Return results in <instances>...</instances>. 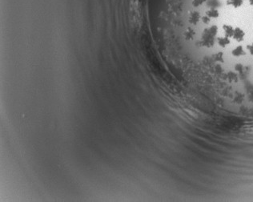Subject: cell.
I'll list each match as a JSON object with an SVG mask.
<instances>
[{
  "mask_svg": "<svg viewBox=\"0 0 253 202\" xmlns=\"http://www.w3.org/2000/svg\"><path fill=\"white\" fill-rule=\"evenodd\" d=\"M130 15H131V20L134 21L135 25H139V22L140 20V5L139 0H130Z\"/></svg>",
  "mask_w": 253,
  "mask_h": 202,
  "instance_id": "7a4b0ae2",
  "label": "cell"
},
{
  "mask_svg": "<svg viewBox=\"0 0 253 202\" xmlns=\"http://www.w3.org/2000/svg\"><path fill=\"white\" fill-rule=\"evenodd\" d=\"M211 47L219 75L253 88V0H215Z\"/></svg>",
  "mask_w": 253,
  "mask_h": 202,
  "instance_id": "6da1fadb",
  "label": "cell"
}]
</instances>
